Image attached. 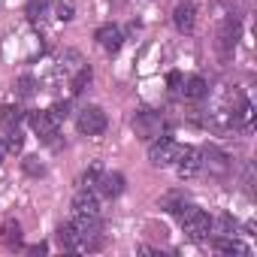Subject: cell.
Here are the masks:
<instances>
[{
	"mask_svg": "<svg viewBox=\"0 0 257 257\" xmlns=\"http://www.w3.org/2000/svg\"><path fill=\"white\" fill-rule=\"evenodd\" d=\"M179 221H182L185 236L194 239V242H203V239H209V233H212V218H209L200 206H182V209H179Z\"/></svg>",
	"mask_w": 257,
	"mask_h": 257,
	"instance_id": "obj_1",
	"label": "cell"
},
{
	"mask_svg": "<svg viewBox=\"0 0 257 257\" xmlns=\"http://www.w3.org/2000/svg\"><path fill=\"white\" fill-rule=\"evenodd\" d=\"M179 143L176 140H170V137H158L152 146H149V161L155 164V167H170L176 158H179Z\"/></svg>",
	"mask_w": 257,
	"mask_h": 257,
	"instance_id": "obj_2",
	"label": "cell"
},
{
	"mask_svg": "<svg viewBox=\"0 0 257 257\" xmlns=\"http://www.w3.org/2000/svg\"><path fill=\"white\" fill-rule=\"evenodd\" d=\"M79 134H85V137H100L103 131H106V112L100 109V106H85L82 112H79Z\"/></svg>",
	"mask_w": 257,
	"mask_h": 257,
	"instance_id": "obj_3",
	"label": "cell"
},
{
	"mask_svg": "<svg viewBox=\"0 0 257 257\" xmlns=\"http://www.w3.org/2000/svg\"><path fill=\"white\" fill-rule=\"evenodd\" d=\"M236 40H239V19L236 16H227L224 25H221V31H218V55H221V61H230L233 58Z\"/></svg>",
	"mask_w": 257,
	"mask_h": 257,
	"instance_id": "obj_4",
	"label": "cell"
},
{
	"mask_svg": "<svg viewBox=\"0 0 257 257\" xmlns=\"http://www.w3.org/2000/svg\"><path fill=\"white\" fill-rule=\"evenodd\" d=\"M173 164H176L179 179H194V176L200 173V149H191V146L179 149V158H176Z\"/></svg>",
	"mask_w": 257,
	"mask_h": 257,
	"instance_id": "obj_5",
	"label": "cell"
},
{
	"mask_svg": "<svg viewBox=\"0 0 257 257\" xmlns=\"http://www.w3.org/2000/svg\"><path fill=\"white\" fill-rule=\"evenodd\" d=\"M58 124L61 121H55L52 118V112H34L31 115V127H34V134L40 137V140H52V137H58Z\"/></svg>",
	"mask_w": 257,
	"mask_h": 257,
	"instance_id": "obj_6",
	"label": "cell"
},
{
	"mask_svg": "<svg viewBox=\"0 0 257 257\" xmlns=\"http://www.w3.org/2000/svg\"><path fill=\"white\" fill-rule=\"evenodd\" d=\"M173 25H176V31L179 34H191L194 31V25H197V7L194 4H179L176 10H173Z\"/></svg>",
	"mask_w": 257,
	"mask_h": 257,
	"instance_id": "obj_7",
	"label": "cell"
},
{
	"mask_svg": "<svg viewBox=\"0 0 257 257\" xmlns=\"http://www.w3.org/2000/svg\"><path fill=\"white\" fill-rule=\"evenodd\" d=\"M97 43H100L103 52L115 55V52L121 49V43H124V34H121L115 25H103V28H97Z\"/></svg>",
	"mask_w": 257,
	"mask_h": 257,
	"instance_id": "obj_8",
	"label": "cell"
},
{
	"mask_svg": "<svg viewBox=\"0 0 257 257\" xmlns=\"http://www.w3.org/2000/svg\"><path fill=\"white\" fill-rule=\"evenodd\" d=\"M200 167H209V173L224 176V173L230 170V161H227L224 152H218V149H206V152H200Z\"/></svg>",
	"mask_w": 257,
	"mask_h": 257,
	"instance_id": "obj_9",
	"label": "cell"
},
{
	"mask_svg": "<svg viewBox=\"0 0 257 257\" xmlns=\"http://www.w3.org/2000/svg\"><path fill=\"white\" fill-rule=\"evenodd\" d=\"M58 242H61V248H67V251H79V248H82V233H79V227H76L73 221L61 224V227H58Z\"/></svg>",
	"mask_w": 257,
	"mask_h": 257,
	"instance_id": "obj_10",
	"label": "cell"
},
{
	"mask_svg": "<svg viewBox=\"0 0 257 257\" xmlns=\"http://www.w3.org/2000/svg\"><path fill=\"white\" fill-rule=\"evenodd\" d=\"M137 131L146 137V140H152V137H161V118L155 115V112H137Z\"/></svg>",
	"mask_w": 257,
	"mask_h": 257,
	"instance_id": "obj_11",
	"label": "cell"
},
{
	"mask_svg": "<svg viewBox=\"0 0 257 257\" xmlns=\"http://www.w3.org/2000/svg\"><path fill=\"white\" fill-rule=\"evenodd\" d=\"M22 109L19 106H13V103H4L0 106V127L10 134V131H19V124H22Z\"/></svg>",
	"mask_w": 257,
	"mask_h": 257,
	"instance_id": "obj_12",
	"label": "cell"
},
{
	"mask_svg": "<svg viewBox=\"0 0 257 257\" xmlns=\"http://www.w3.org/2000/svg\"><path fill=\"white\" fill-rule=\"evenodd\" d=\"M0 236H4L7 248H22V224L16 218H7L4 227H0Z\"/></svg>",
	"mask_w": 257,
	"mask_h": 257,
	"instance_id": "obj_13",
	"label": "cell"
},
{
	"mask_svg": "<svg viewBox=\"0 0 257 257\" xmlns=\"http://www.w3.org/2000/svg\"><path fill=\"white\" fill-rule=\"evenodd\" d=\"M182 94H185L188 100H203V97L209 94V85H206V79H203V76H191V79H185Z\"/></svg>",
	"mask_w": 257,
	"mask_h": 257,
	"instance_id": "obj_14",
	"label": "cell"
},
{
	"mask_svg": "<svg viewBox=\"0 0 257 257\" xmlns=\"http://www.w3.org/2000/svg\"><path fill=\"white\" fill-rule=\"evenodd\" d=\"M97 185H103L100 191H103L106 197H118V194L124 191V176H121V173H109V176H100Z\"/></svg>",
	"mask_w": 257,
	"mask_h": 257,
	"instance_id": "obj_15",
	"label": "cell"
},
{
	"mask_svg": "<svg viewBox=\"0 0 257 257\" xmlns=\"http://www.w3.org/2000/svg\"><path fill=\"white\" fill-rule=\"evenodd\" d=\"M215 251H221V254H248V245H242L239 239H215Z\"/></svg>",
	"mask_w": 257,
	"mask_h": 257,
	"instance_id": "obj_16",
	"label": "cell"
},
{
	"mask_svg": "<svg viewBox=\"0 0 257 257\" xmlns=\"http://www.w3.org/2000/svg\"><path fill=\"white\" fill-rule=\"evenodd\" d=\"M91 67H79V73L73 76V82H70V88H73V94H82L88 85H91Z\"/></svg>",
	"mask_w": 257,
	"mask_h": 257,
	"instance_id": "obj_17",
	"label": "cell"
},
{
	"mask_svg": "<svg viewBox=\"0 0 257 257\" xmlns=\"http://www.w3.org/2000/svg\"><path fill=\"white\" fill-rule=\"evenodd\" d=\"M49 4H52V0H31V4H28V19L31 22L46 19L49 16Z\"/></svg>",
	"mask_w": 257,
	"mask_h": 257,
	"instance_id": "obj_18",
	"label": "cell"
},
{
	"mask_svg": "<svg viewBox=\"0 0 257 257\" xmlns=\"http://www.w3.org/2000/svg\"><path fill=\"white\" fill-rule=\"evenodd\" d=\"M16 85H19V94H22V97H34V85H37V82H34L31 76H22Z\"/></svg>",
	"mask_w": 257,
	"mask_h": 257,
	"instance_id": "obj_19",
	"label": "cell"
},
{
	"mask_svg": "<svg viewBox=\"0 0 257 257\" xmlns=\"http://www.w3.org/2000/svg\"><path fill=\"white\" fill-rule=\"evenodd\" d=\"M49 112H52V118H55V121H64V118H67V112H70V103H55Z\"/></svg>",
	"mask_w": 257,
	"mask_h": 257,
	"instance_id": "obj_20",
	"label": "cell"
},
{
	"mask_svg": "<svg viewBox=\"0 0 257 257\" xmlns=\"http://www.w3.org/2000/svg\"><path fill=\"white\" fill-rule=\"evenodd\" d=\"M58 19H61V22H70V19H73V7H70V4H61V7H58Z\"/></svg>",
	"mask_w": 257,
	"mask_h": 257,
	"instance_id": "obj_21",
	"label": "cell"
},
{
	"mask_svg": "<svg viewBox=\"0 0 257 257\" xmlns=\"http://www.w3.org/2000/svg\"><path fill=\"white\" fill-rule=\"evenodd\" d=\"M167 85H170V88H179V85H182V76H179V73H170V76H167Z\"/></svg>",
	"mask_w": 257,
	"mask_h": 257,
	"instance_id": "obj_22",
	"label": "cell"
},
{
	"mask_svg": "<svg viewBox=\"0 0 257 257\" xmlns=\"http://www.w3.org/2000/svg\"><path fill=\"white\" fill-rule=\"evenodd\" d=\"M218 224H221V233H230V227H236V224L230 221V215H224V218H221Z\"/></svg>",
	"mask_w": 257,
	"mask_h": 257,
	"instance_id": "obj_23",
	"label": "cell"
},
{
	"mask_svg": "<svg viewBox=\"0 0 257 257\" xmlns=\"http://www.w3.org/2000/svg\"><path fill=\"white\" fill-rule=\"evenodd\" d=\"M46 251H49V245H43V242H40V245H34V248H31V254H46Z\"/></svg>",
	"mask_w": 257,
	"mask_h": 257,
	"instance_id": "obj_24",
	"label": "cell"
},
{
	"mask_svg": "<svg viewBox=\"0 0 257 257\" xmlns=\"http://www.w3.org/2000/svg\"><path fill=\"white\" fill-rule=\"evenodd\" d=\"M7 152H10V149H7V143H4V140H0V164H4V158H7Z\"/></svg>",
	"mask_w": 257,
	"mask_h": 257,
	"instance_id": "obj_25",
	"label": "cell"
}]
</instances>
